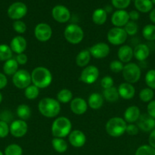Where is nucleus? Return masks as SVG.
Segmentation results:
<instances>
[{"label": "nucleus", "instance_id": "nucleus-42", "mask_svg": "<svg viewBox=\"0 0 155 155\" xmlns=\"http://www.w3.org/2000/svg\"><path fill=\"white\" fill-rule=\"evenodd\" d=\"M132 0H111L112 5L117 10H125L130 5Z\"/></svg>", "mask_w": 155, "mask_h": 155}, {"label": "nucleus", "instance_id": "nucleus-45", "mask_svg": "<svg viewBox=\"0 0 155 155\" xmlns=\"http://www.w3.org/2000/svg\"><path fill=\"white\" fill-rule=\"evenodd\" d=\"M114 85V80L112 77L110 76H105L102 78L100 81V86L103 89H109V88L112 87Z\"/></svg>", "mask_w": 155, "mask_h": 155}, {"label": "nucleus", "instance_id": "nucleus-9", "mask_svg": "<svg viewBox=\"0 0 155 155\" xmlns=\"http://www.w3.org/2000/svg\"><path fill=\"white\" fill-rule=\"evenodd\" d=\"M100 76L99 69L94 65H88L83 68L79 80L85 84L91 85L95 83Z\"/></svg>", "mask_w": 155, "mask_h": 155}, {"label": "nucleus", "instance_id": "nucleus-38", "mask_svg": "<svg viewBox=\"0 0 155 155\" xmlns=\"http://www.w3.org/2000/svg\"><path fill=\"white\" fill-rule=\"evenodd\" d=\"M144 81L148 88L154 90L155 89V69L149 70L145 74Z\"/></svg>", "mask_w": 155, "mask_h": 155}, {"label": "nucleus", "instance_id": "nucleus-31", "mask_svg": "<svg viewBox=\"0 0 155 155\" xmlns=\"http://www.w3.org/2000/svg\"><path fill=\"white\" fill-rule=\"evenodd\" d=\"M17 116L19 117L20 120H27L31 116V109L30 106L25 104H21L18 106L16 109Z\"/></svg>", "mask_w": 155, "mask_h": 155}, {"label": "nucleus", "instance_id": "nucleus-36", "mask_svg": "<svg viewBox=\"0 0 155 155\" xmlns=\"http://www.w3.org/2000/svg\"><path fill=\"white\" fill-rule=\"evenodd\" d=\"M13 51L6 44H0V61H6L12 58Z\"/></svg>", "mask_w": 155, "mask_h": 155}, {"label": "nucleus", "instance_id": "nucleus-49", "mask_svg": "<svg viewBox=\"0 0 155 155\" xmlns=\"http://www.w3.org/2000/svg\"><path fill=\"white\" fill-rule=\"evenodd\" d=\"M129 20L132 21H136L139 19L140 14L137 10H132L129 12Z\"/></svg>", "mask_w": 155, "mask_h": 155}, {"label": "nucleus", "instance_id": "nucleus-27", "mask_svg": "<svg viewBox=\"0 0 155 155\" xmlns=\"http://www.w3.org/2000/svg\"><path fill=\"white\" fill-rule=\"evenodd\" d=\"M18 66L19 64H18L15 58H10L9 60L5 61L3 64V72L5 75L8 76H13L17 71H18Z\"/></svg>", "mask_w": 155, "mask_h": 155}, {"label": "nucleus", "instance_id": "nucleus-17", "mask_svg": "<svg viewBox=\"0 0 155 155\" xmlns=\"http://www.w3.org/2000/svg\"><path fill=\"white\" fill-rule=\"evenodd\" d=\"M87 138L84 132L79 130H74L68 135V142L74 148H81L85 145Z\"/></svg>", "mask_w": 155, "mask_h": 155}, {"label": "nucleus", "instance_id": "nucleus-54", "mask_svg": "<svg viewBox=\"0 0 155 155\" xmlns=\"http://www.w3.org/2000/svg\"><path fill=\"white\" fill-rule=\"evenodd\" d=\"M0 155H5V154H4V153L2 152V151H0Z\"/></svg>", "mask_w": 155, "mask_h": 155}, {"label": "nucleus", "instance_id": "nucleus-23", "mask_svg": "<svg viewBox=\"0 0 155 155\" xmlns=\"http://www.w3.org/2000/svg\"><path fill=\"white\" fill-rule=\"evenodd\" d=\"M134 58L138 61H144L150 55V48L144 43H139L133 48Z\"/></svg>", "mask_w": 155, "mask_h": 155}, {"label": "nucleus", "instance_id": "nucleus-30", "mask_svg": "<svg viewBox=\"0 0 155 155\" xmlns=\"http://www.w3.org/2000/svg\"><path fill=\"white\" fill-rule=\"evenodd\" d=\"M52 146L53 149L58 153H65L68 149V143L66 141L62 138L54 137L51 141Z\"/></svg>", "mask_w": 155, "mask_h": 155}, {"label": "nucleus", "instance_id": "nucleus-2", "mask_svg": "<svg viewBox=\"0 0 155 155\" xmlns=\"http://www.w3.org/2000/svg\"><path fill=\"white\" fill-rule=\"evenodd\" d=\"M37 108L42 116L47 118H54L60 113L61 104L57 99L47 97L42 98L39 101Z\"/></svg>", "mask_w": 155, "mask_h": 155}, {"label": "nucleus", "instance_id": "nucleus-32", "mask_svg": "<svg viewBox=\"0 0 155 155\" xmlns=\"http://www.w3.org/2000/svg\"><path fill=\"white\" fill-rule=\"evenodd\" d=\"M56 98L60 104H68L73 99V93L68 89H62L57 93Z\"/></svg>", "mask_w": 155, "mask_h": 155}, {"label": "nucleus", "instance_id": "nucleus-41", "mask_svg": "<svg viewBox=\"0 0 155 155\" xmlns=\"http://www.w3.org/2000/svg\"><path fill=\"white\" fill-rule=\"evenodd\" d=\"M124 64L119 60H113L109 64V69L114 74H119L122 72Z\"/></svg>", "mask_w": 155, "mask_h": 155}, {"label": "nucleus", "instance_id": "nucleus-18", "mask_svg": "<svg viewBox=\"0 0 155 155\" xmlns=\"http://www.w3.org/2000/svg\"><path fill=\"white\" fill-rule=\"evenodd\" d=\"M88 108V101L83 98L77 97L73 98L70 102V109L71 112L75 115H82L86 113Z\"/></svg>", "mask_w": 155, "mask_h": 155}, {"label": "nucleus", "instance_id": "nucleus-21", "mask_svg": "<svg viewBox=\"0 0 155 155\" xmlns=\"http://www.w3.org/2000/svg\"><path fill=\"white\" fill-rule=\"evenodd\" d=\"M117 89H118L119 97L123 99L130 100L135 97V88L134 87L133 84L124 82L122 83Z\"/></svg>", "mask_w": 155, "mask_h": 155}, {"label": "nucleus", "instance_id": "nucleus-53", "mask_svg": "<svg viewBox=\"0 0 155 155\" xmlns=\"http://www.w3.org/2000/svg\"><path fill=\"white\" fill-rule=\"evenodd\" d=\"M2 99H3L2 95V93H1V92H0V104H1L2 101Z\"/></svg>", "mask_w": 155, "mask_h": 155}, {"label": "nucleus", "instance_id": "nucleus-33", "mask_svg": "<svg viewBox=\"0 0 155 155\" xmlns=\"http://www.w3.org/2000/svg\"><path fill=\"white\" fill-rule=\"evenodd\" d=\"M142 36L146 40H155V24H150L144 26L142 29Z\"/></svg>", "mask_w": 155, "mask_h": 155}, {"label": "nucleus", "instance_id": "nucleus-15", "mask_svg": "<svg viewBox=\"0 0 155 155\" xmlns=\"http://www.w3.org/2000/svg\"><path fill=\"white\" fill-rule=\"evenodd\" d=\"M138 129L144 133H150L155 129V119L149 116L147 114H141L137 121Z\"/></svg>", "mask_w": 155, "mask_h": 155}, {"label": "nucleus", "instance_id": "nucleus-29", "mask_svg": "<svg viewBox=\"0 0 155 155\" xmlns=\"http://www.w3.org/2000/svg\"><path fill=\"white\" fill-rule=\"evenodd\" d=\"M103 96L106 101L109 102L113 103L115 102L119 98V94L118 89L115 86L109 88V89H103Z\"/></svg>", "mask_w": 155, "mask_h": 155}, {"label": "nucleus", "instance_id": "nucleus-34", "mask_svg": "<svg viewBox=\"0 0 155 155\" xmlns=\"http://www.w3.org/2000/svg\"><path fill=\"white\" fill-rule=\"evenodd\" d=\"M138 96H139L140 100L142 102L149 103L150 101L153 100V97H154V92H153V89L146 87L140 91Z\"/></svg>", "mask_w": 155, "mask_h": 155}, {"label": "nucleus", "instance_id": "nucleus-39", "mask_svg": "<svg viewBox=\"0 0 155 155\" xmlns=\"http://www.w3.org/2000/svg\"><path fill=\"white\" fill-rule=\"evenodd\" d=\"M135 155H155V148L149 145H141L137 148Z\"/></svg>", "mask_w": 155, "mask_h": 155}, {"label": "nucleus", "instance_id": "nucleus-13", "mask_svg": "<svg viewBox=\"0 0 155 155\" xmlns=\"http://www.w3.org/2000/svg\"><path fill=\"white\" fill-rule=\"evenodd\" d=\"M10 133L15 138H22L28 131V124L23 120H15L11 123Z\"/></svg>", "mask_w": 155, "mask_h": 155}, {"label": "nucleus", "instance_id": "nucleus-52", "mask_svg": "<svg viewBox=\"0 0 155 155\" xmlns=\"http://www.w3.org/2000/svg\"><path fill=\"white\" fill-rule=\"evenodd\" d=\"M149 19L153 24H155V8L152 9L149 13Z\"/></svg>", "mask_w": 155, "mask_h": 155}, {"label": "nucleus", "instance_id": "nucleus-50", "mask_svg": "<svg viewBox=\"0 0 155 155\" xmlns=\"http://www.w3.org/2000/svg\"><path fill=\"white\" fill-rule=\"evenodd\" d=\"M8 79L6 77L5 74L0 72V89H2L7 86Z\"/></svg>", "mask_w": 155, "mask_h": 155}, {"label": "nucleus", "instance_id": "nucleus-20", "mask_svg": "<svg viewBox=\"0 0 155 155\" xmlns=\"http://www.w3.org/2000/svg\"><path fill=\"white\" fill-rule=\"evenodd\" d=\"M117 57L123 64L129 63L134 58L133 48L129 45H121L117 51Z\"/></svg>", "mask_w": 155, "mask_h": 155}, {"label": "nucleus", "instance_id": "nucleus-1", "mask_svg": "<svg viewBox=\"0 0 155 155\" xmlns=\"http://www.w3.org/2000/svg\"><path fill=\"white\" fill-rule=\"evenodd\" d=\"M32 84L40 89H46L51 85L53 77L51 71L47 68L39 66L35 68L30 73Z\"/></svg>", "mask_w": 155, "mask_h": 155}, {"label": "nucleus", "instance_id": "nucleus-51", "mask_svg": "<svg viewBox=\"0 0 155 155\" xmlns=\"http://www.w3.org/2000/svg\"><path fill=\"white\" fill-rule=\"evenodd\" d=\"M148 143L150 146L155 148V129L152 130L148 136Z\"/></svg>", "mask_w": 155, "mask_h": 155}, {"label": "nucleus", "instance_id": "nucleus-26", "mask_svg": "<svg viewBox=\"0 0 155 155\" xmlns=\"http://www.w3.org/2000/svg\"><path fill=\"white\" fill-rule=\"evenodd\" d=\"M107 20V12L104 8H97L92 14V21L96 25H103Z\"/></svg>", "mask_w": 155, "mask_h": 155}, {"label": "nucleus", "instance_id": "nucleus-40", "mask_svg": "<svg viewBox=\"0 0 155 155\" xmlns=\"http://www.w3.org/2000/svg\"><path fill=\"white\" fill-rule=\"evenodd\" d=\"M123 28L128 36H135L138 31V26L135 21H129Z\"/></svg>", "mask_w": 155, "mask_h": 155}, {"label": "nucleus", "instance_id": "nucleus-10", "mask_svg": "<svg viewBox=\"0 0 155 155\" xmlns=\"http://www.w3.org/2000/svg\"><path fill=\"white\" fill-rule=\"evenodd\" d=\"M27 13V7L24 2H16L11 5L7 11L8 16L12 20L18 21L24 18Z\"/></svg>", "mask_w": 155, "mask_h": 155}, {"label": "nucleus", "instance_id": "nucleus-19", "mask_svg": "<svg viewBox=\"0 0 155 155\" xmlns=\"http://www.w3.org/2000/svg\"><path fill=\"white\" fill-rule=\"evenodd\" d=\"M27 40L22 36H16L11 40L10 48L12 51L15 54L24 53L27 48Z\"/></svg>", "mask_w": 155, "mask_h": 155}, {"label": "nucleus", "instance_id": "nucleus-47", "mask_svg": "<svg viewBox=\"0 0 155 155\" xmlns=\"http://www.w3.org/2000/svg\"><path fill=\"white\" fill-rule=\"evenodd\" d=\"M147 114L149 116L155 119V100H152L150 102L147 103Z\"/></svg>", "mask_w": 155, "mask_h": 155}, {"label": "nucleus", "instance_id": "nucleus-6", "mask_svg": "<svg viewBox=\"0 0 155 155\" xmlns=\"http://www.w3.org/2000/svg\"><path fill=\"white\" fill-rule=\"evenodd\" d=\"M122 77L126 83L134 84L139 81L141 77V70L139 65L134 62H129L124 65Z\"/></svg>", "mask_w": 155, "mask_h": 155}, {"label": "nucleus", "instance_id": "nucleus-5", "mask_svg": "<svg viewBox=\"0 0 155 155\" xmlns=\"http://www.w3.org/2000/svg\"><path fill=\"white\" fill-rule=\"evenodd\" d=\"M64 37L65 40L72 45L81 43L84 37V33L81 27L75 24H70L64 30Z\"/></svg>", "mask_w": 155, "mask_h": 155}, {"label": "nucleus", "instance_id": "nucleus-44", "mask_svg": "<svg viewBox=\"0 0 155 155\" xmlns=\"http://www.w3.org/2000/svg\"><path fill=\"white\" fill-rule=\"evenodd\" d=\"M10 133V127L7 122L0 120V138L4 139Z\"/></svg>", "mask_w": 155, "mask_h": 155}, {"label": "nucleus", "instance_id": "nucleus-28", "mask_svg": "<svg viewBox=\"0 0 155 155\" xmlns=\"http://www.w3.org/2000/svg\"><path fill=\"white\" fill-rule=\"evenodd\" d=\"M135 7L138 12L148 13L153 9L151 0H135Z\"/></svg>", "mask_w": 155, "mask_h": 155}, {"label": "nucleus", "instance_id": "nucleus-55", "mask_svg": "<svg viewBox=\"0 0 155 155\" xmlns=\"http://www.w3.org/2000/svg\"><path fill=\"white\" fill-rule=\"evenodd\" d=\"M152 3H153V5H155V0H151Z\"/></svg>", "mask_w": 155, "mask_h": 155}, {"label": "nucleus", "instance_id": "nucleus-3", "mask_svg": "<svg viewBox=\"0 0 155 155\" xmlns=\"http://www.w3.org/2000/svg\"><path fill=\"white\" fill-rule=\"evenodd\" d=\"M72 124L68 117H59L53 120L51 126V133L54 137L64 139L68 136L72 130Z\"/></svg>", "mask_w": 155, "mask_h": 155}, {"label": "nucleus", "instance_id": "nucleus-56", "mask_svg": "<svg viewBox=\"0 0 155 155\" xmlns=\"http://www.w3.org/2000/svg\"><path fill=\"white\" fill-rule=\"evenodd\" d=\"M134 1H135V0H134Z\"/></svg>", "mask_w": 155, "mask_h": 155}, {"label": "nucleus", "instance_id": "nucleus-16", "mask_svg": "<svg viewBox=\"0 0 155 155\" xmlns=\"http://www.w3.org/2000/svg\"><path fill=\"white\" fill-rule=\"evenodd\" d=\"M129 20V12L126 10H116L111 16V23L115 27H124Z\"/></svg>", "mask_w": 155, "mask_h": 155}, {"label": "nucleus", "instance_id": "nucleus-11", "mask_svg": "<svg viewBox=\"0 0 155 155\" xmlns=\"http://www.w3.org/2000/svg\"><path fill=\"white\" fill-rule=\"evenodd\" d=\"M53 36V30L46 23H39L34 28V36L38 41L46 42L50 40Z\"/></svg>", "mask_w": 155, "mask_h": 155}, {"label": "nucleus", "instance_id": "nucleus-37", "mask_svg": "<svg viewBox=\"0 0 155 155\" xmlns=\"http://www.w3.org/2000/svg\"><path fill=\"white\" fill-rule=\"evenodd\" d=\"M5 155H22L23 149L18 144H11L5 149Z\"/></svg>", "mask_w": 155, "mask_h": 155}, {"label": "nucleus", "instance_id": "nucleus-46", "mask_svg": "<svg viewBox=\"0 0 155 155\" xmlns=\"http://www.w3.org/2000/svg\"><path fill=\"white\" fill-rule=\"evenodd\" d=\"M126 133L129 136H136L139 133V129H138L137 124H129L126 127Z\"/></svg>", "mask_w": 155, "mask_h": 155}, {"label": "nucleus", "instance_id": "nucleus-12", "mask_svg": "<svg viewBox=\"0 0 155 155\" xmlns=\"http://www.w3.org/2000/svg\"><path fill=\"white\" fill-rule=\"evenodd\" d=\"M52 17L56 22L65 24L71 18V12L65 5H57L52 9Z\"/></svg>", "mask_w": 155, "mask_h": 155}, {"label": "nucleus", "instance_id": "nucleus-4", "mask_svg": "<svg viewBox=\"0 0 155 155\" xmlns=\"http://www.w3.org/2000/svg\"><path fill=\"white\" fill-rule=\"evenodd\" d=\"M127 123L123 118L119 117H114L110 118L106 122L105 129L106 132L109 136L112 137H120L124 133H126Z\"/></svg>", "mask_w": 155, "mask_h": 155}, {"label": "nucleus", "instance_id": "nucleus-25", "mask_svg": "<svg viewBox=\"0 0 155 155\" xmlns=\"http://www.w3.org/2000/svg\"><path fill=\"white\" fill-rule=\"evenodd\" d=\"M91 55L88 49L81 50L78 53L75 58V63L77 66L79 68H85L88 65H89L90 61H91Z\"/></svg>", "mask_w": 155, "mask_h": 155}, {"label": "nucleus", "instance_id": "nucleus-8", "mask_svg": "<svg viewBox=\"0 0 155 155\" xmlns=\"http://www.w3.org/2000/svg\"><path fill=\"white\" fill-rule=\"evenodd\" d=\"M108 42L113 45H122L126 42L128 35L122 27H112L108 31Z\"/></svg>", "mask_w": 155, "mask_h": 155}, {"label": "nucleus", "instance_id": "nucleus-7", "mask_svg": "<svg viewBox=\"0 0 155 155\" xmlns=\"http://www.w3.org/2000/svg\"><path fill=\"white\" fill-rule=\"evenodd\" d=\"M12 83L14 86L19 89H25L31 85V75L25 69H20L12 76Z\"/></svg>", "mask_w": 155, "mask_h": 155}, {"label": "nucleus", "instance_id": "nucleus-35", "mask_svg": "<svg viewBox=\"0 0 155 155\" xmlns=\"http://www.w3.org/2000/svg\"><path fill=\"white\" fill-rule=\"evenodd\" d=\"M40 95V89L34 85L31 84L24 89V96L28 100H34Z\"/></svg>", "mask_w": 155, "mask_h": 155}, {"label": "nucleus", "instance_id": "nucleus-22", "mask_svg": "<svg viewBox=\"0 0 155 155\" xmlns=\"http://www.w3.org/2000/svg\"><path fill=\"white\" fill-rule=\"evenodd\" d=\"M141 116V110L136 105H131L126 109L123 114V119L127 124H135Z\"/></svg>", "mask_w": 155, "mask_h": 155}, {"label": "nucleus", "instance_id": "nucleus-48", "mask_svg": "<svg viewBox=\"0 0 155 155\" xmlns=\"http://www.w3.org/2000/svg\"><path fill=\"white\" fill-rule=\"evenodd\" d=\"M15 60L17 61V62H18V64L19 65H24L27 63L28 57L24 53H21V54H17L16 58H15Z\"/></svg>", "mask_w": 155, "mask_h": 155}, {"label": "nucleus", "instance_id": "nucleus-43", "mask_svg": "<svg viewBox=\"0 0 155 155\" xmlns=\"http://www.w3.org/2000/svg\"><path fill=\"white\" fill-rule=\"evenodd\" d=\"M12 27H13L14 30L18 34H23L27 30V25L24 21H21V20L14 21Z\"/></svg>", "mask_w": 155, "mask_h": 155}, {"label": "nucleus", "instance_id": "nucleus-14", "mask_svg": "<svg viewBox=\"0 0 155 155\" xmlns=\"http://www.w3.org/2000/svg\"><path fill=\"white\" fill-rule=\"evenodd\" d=\"M89 51L91 53V57L96 59H102L107 57L110 52L109 45L106 42H97L89 48Z\"/></svg>", "mask_w": 155, "mask_h": 155}, {"label": "nucleus", "instance_id": "nucleus-24", "mask_svg": "<svg viewBox=\"0 0 155 155\" xmlns=\"http://www.w3.org/2000/svg\"><path fill=\"white\" fill-rule=\"evenodd\" d=\"M104 103V98L103 95L98 92H93L89 95L88 99V107L92 110H99L102 107Z\"/></svg>", "mask_w": 155, "mask_h": 155}]
</instances>
